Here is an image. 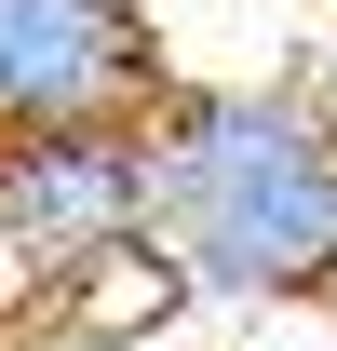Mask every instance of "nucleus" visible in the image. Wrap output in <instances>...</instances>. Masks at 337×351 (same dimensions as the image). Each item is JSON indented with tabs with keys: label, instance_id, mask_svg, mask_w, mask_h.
<instances>
[{
	"label": "nucleus",
	"instance_id": "nucleus-1",
	"mask_svg": "<svg viewBox=\"0 0 337 351\" xmlns=\"http://www.w3.org/2000/svg\"><path fill=\"white\" fill-rule=\"evenodd\" d=\"M149 243L203 324H310L337 257V122L284 68H175L149 108Z\"/></svg>",
	"mask_w": 337,
	"mask_h": 351
},
{
	"label": "nucleus",
	"instance_id": "nucleus-2",
	"mask_svg": "<svg viewBox=\"0 0 337 351\" xmlns=\"http://www.w3.org/2000/svg\"><path fill=\"white\" fill-rule=\"evenodd\" d=\"M149 243V122H82V135H14L0 149V284L54 311L82 270Z\"/></svg>",
	"mask_w": 337,
	"mask_h": 351
},
{
	"label": "nucleus",
	"instance_id": "nucleus-3",
	"mask_svg": "<svg viewBox=\"0 0 337 351\" xmlns=\"http://www.w3.org/2000/svg\"><path fill=\"white\" fill-rule=\"evenodd\" d=\"M162 95H175V41L149 0H0V149L149 122Z\"/></svg>",
	"mask_w": 337,
	"mask_h": 351
},
{
	"label": "nucleus",
	"instance_id": "nucleus-4",
	"mask_svg": "<svg viewBox=\"0 0 337 351\" xmlns=\"http://www.w3.org/2000/svg\"><path fill=\"white\" fill-rule=\"evenodd\" d=\"M54 324H82V338H203V311H189V284H175L162 243H135V257L82 270V284L54 298Z\"/></svg>",
	"mask_w": 337,
	"mask_h": 351
},
{
	"label": "nucleus",
	"instance_id": "nucleus-5",
	"mask_svg": "<svg viewBox=\"0 0 337 351\" xmlns=\"http://www.w3.org/2000/svg\"><path fill=\"white\" fill-rule=\"evenodd\" d=\"M0 351H203V338H82V324L27 311V324H0Z\"/></svg>",
	"mask_w": 337,
	"mask_h": 351
},
{
	"label": "nucleus",
	"instance_id": "nucleus-6",
	"mask_svg": "<svg viewBox=\"0 0 337 351\" xmlns=\"http://www.w3.org/2000/svg\"><path fill=\"white\" fill-rule=\"evenodd\" d=\"M297 82L324 95V122H337V0H324V27H310V41H297Z\"/></svg>",
	"mask_w": 337,
	"mask_h": 351
},
{
	"label": "nucleus",
	"instance_id": "nucleus-7",
	"mask_svg": "<svg viewBox=\"0 0 337 351\" xmlns=\"http://www.w3.org/2000/svg\"><path fill=\"white\" fill-rule=\"evenodd\" d=\"M310 324H324V338H337V257H324V298H310Z\"/></svg>",
	"mask_w": 337,
	"mask_h": 351
}]
</instances>
